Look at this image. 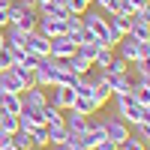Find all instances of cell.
Masks as SVG:
<instances>
[{"mask_svg": "<svg viewBox=\"0 0 150 150\" xmlns=\"http://www.w3.org/2000/svg\"><path fill=\"white\" fill-rule=\"evenodd\" d=\"M12 3H21V0H12Z\"/></svg>", "mask_w": 150, "mask_h": 150, "instance_id": "40", "label": "cell"}, {"mask_svg": "<svg viewBox=\"0 0 150 150\" xmlns=\"http://www.w3.org/2000/svg\"><path fill=\"white\" fill-rule=\"evenodd\" d=\"M135 15H138V18H144V21H150V0L141 6V12H135Z\"/></svg>", "mask_w": 150, "mask_h": 150, "instance_id": "33", "label": "cell"}, {"mask_svg": "<svg viewBox=\"0 0 150 150\" xmlns=\"http://www.w3.org/2000/svg\"><path fill=\"white\" fill-rule=\"evenodd\" d=\"M27 135H30V144H33V147L48 150V123H39V126H33Z\"/></svg>", "mask_w": 150, "mask_h": 150, "instance_id": "16", "label": "cell"}, {"mask_svg": "<svg viewBox=\"0 0 150 150\" xmlns=\"http://www.w3.org/2000/svg\"><path fill=\"white\" fill-rule=\"evenodd\" d=\"M48 150H75L69 141H63V144H51V147H48Z\"/></svg>", "mask_w": 150, "mask_h": 150, "instance_id": "34", "label": "cell"}, {"mask_svg": "<svg viewBox=\"0 0 150 150\" xmlns=\"http://www.w3.org/2000/svg\"><path fill=\"white\" fill-rule=\"evenodd\" d=\"M120 3H123V9H126L129 15H135V12H141V6L147 3V0H120Z\"/></svg>", "mask_w": 150, "mask_h": 150, "instance_id": "28", "label": "cell"}, {"mask_svg": "<svg viewBox=\"0 0 150 150\" xmlns=\"http://www.w3.org/2000/svg\"><path fill=\"white\" fill-rule=\"evenodd\" d=\"M81 24H84V30L87 33H93V39L99 42V45H108V48H114L111 45V36H108V24H105V15L99 9H87V12H81Z\"/></svg>", "mask_w": 150, "mask_h": 150, "instance_id": "3", "label": "cell"}, {"mask_svg": "<svg viewBox=\"0 0 150 150\" xmlns=\"http://www.w3.org/2000/svg\"><path fill=\"white\" fill-rule=\"evenodd\" d=\"M99 120H102V129H105V135H108V138L114 141V144H123V138H126V135L132 132V129L126 126V123H123V120L114 114V111H111V114H102Z\"/></svg>", "mask_w": 150, "mask_h": 150, "instance_id": "5", "label": "cell"}, {"mask_svg": "<svg viewBox=\"0 0 150 150\" xmlns=\"http://www.w3.org/2000/svg\"><path fill=\"white\" fill-rule=\"evenodd\" d=\"M36 21H39V12L33 6H24V3H12L9 6V24H15L21 30H36Z\"/></svg>", "mask_w": 150, "mask_h": 150, "instance_id": "4", "label": "cell"}, {"mask_svg": "<svg viewBox=\"0 0 150 150\" xmlns=\"http://www.w3.org/2000/svg\"><path fill=\"white\" fill-rule=\"evenodd\" d=\"M150 57V42H138V60Z\"/></svg>", "mask_w": 150, "mask_h": 150, "instance_id": "32", "label": "cell"}, {"mask_svg": "<svg viewBox=\"0 0 150 150\" xmlns=\"http://www.w3.org/2000/svg\"><path fill=\"white\" fill-rule=\"evenodd\" d=\"M147 150H150V144H147Z\"/></svg>", "mask_w": 150, "mask_h": 150, "instance_id": "41", "label": "cell"}, {"mask_svg": "<svg viewBox=\"0 0 150 150\" xmlns=\"http://www.w3.org/2000/svg\"><path fill=\"white\" fill-rule=\"evenodd\" d=\"M66 3H69V12H72V15H81V12H87V9L93 6V0H66Z\"/></svg>", "mask_w": 150, "mask_h": 150, "instance_id": "25", "label": "cell"}, {"mask_svg": "<svg viewBox=\"0 0 150 150\" xmlns=\"http://www.w3.org/2000/svg\"><path fill=\"white\" fill-rule=\"evenodd\" d=\"M72 111H78V114H84V117H93L96 111H99V105L93 102V96H75Z\"/></svg>", "mask_w": 150, "mask_h": 150, "instance_id": "14", "label": "cell"}, {"mask_svg": "<svg viewBox=\"0 0 150 150\" xmlns=\"http://www.w3.org/2000/svg\"><path fill=\"white\" fill-rule=\"evenodd\" d=\"M93 150H120V144H114V141H111V138H105V141H99Z\"/></svg>", "mask_w": 150, "mask_h": 150, "instance_id": "29", "label": "cell"}, {"mask_svg": "<svg viewBox=\"0 0 150 150\" xmlns=\"http://www.w3.org/2000/svg\"><path fill=\"white\" fill-rule=\"evenodd\" d=\"M66 66H69L75 75H87V72L93 69V63H90V60H84L81 54H72V57H66Z\"/></svg>", "mask_w": 150, "mask_h": 150, "instance_id": "18", "label": "cell"}, {"mask_svg": "<svg viewBox=\"0 0 150 150\" xmlns=\"http://www.w3.org/2000/svg\"><path fill=\"white\" fill-rule=\"evenodd\" d=\"M48 102L57 105L60 111H69L72 102H75V90L72 87H63V84H54V87H48Z\"/></svg>", "mask_w": 150, "mask_h": 150, "instance_id": "6", "label": "cell"}, {"mask_svg": "<svg viewBox=\"0 0 150 150\" xmlns=\"http://www.w3.org/2000/svg\"><path fill=\"white\" fill-rule=\"evenodd\" d=\"M12 66V60H9V54H6V48H0V72H6Z\"/></svg>", "mask_w": 150, "mask_h": 150, "instance_id": "30", "label": "cell"}, {"mask_svg": "<svg viewBox=\"0 0 150 150\" xmlns=\"http://www.w3.org/2000/svg\"><path fill=\"white\" fill-rule=\"evenodd\" d=\"M75 48H78V45H75L66 33H60V36H54V39H51V54H48V57L66 60V57H72V54H75Z\"/></svg>", "mask_w": 150, "mask_h": 150, "instance_id": "10", "label": "cell"}, {"mask_svg": "<svg viewBox=\"0 0 150 150\" xmlns=\"http://www.w3.org/2000/svg\"><path fill=\"white\" fill-rule=\"evenodd\" d=\"M39 3H48V0H36V6H39Z\"/></svg>", "mask_w": 150, "mask_h": 150, "instance_id": "39", "label": "cell"}, {"mask_svg": "<svg viewBox=\"0 0 150 150\" xmlns=\"http://www.w3.org/2000/svg\"><path fill=\"white\" fill-rule=\"evenodd\" d=\"M111 102H114V114L126 123V126L132 129L135 123H141L144 120V105L141 102H135V99L126 93V96H111Z\"/></svg>", "mask_w": 150, "mask_h": 150, "instance_id": "2", "label": "cell"}, {"mask_svg": "<svg viewBox=\"0 0 150 150\" xmlns=\"http://www.w3.org/2000/svg\"><path fill=\"white\" fill-rule=\"evenodd\" d=\"M12 6V0H0V9H9Z\"/></svg>", "mask_w": 150, "mask_h": 150, "instance_id": "38", "label": "cell"}, {"mask_svg": "<svg viewBox=\"0 0 150 150\" xmlns=\"http://www.w3.org/2000/svg\"><path fill=\"white\" fill-rule=\"evenodd\" d=\"M21 102L30 105V108H45V105H48V90H45V87L30 84L27 90H21Z\"/></svg>", "mask_w": 150, "mask_h": 150, "instance_id": "11", "label": "cell"}, {"mask_svg": "<svg viewBox=\"0 0 150 150\" xmlns=\"http://www.w3.org/2000/svg\"><path fill=\"white\" fill-rule=\"evenodd\" d=\"M42 117H45V123H48V126H60V123H63V111H60L57 105H51V102H48V105L42 108Z\"/></svg>", "mask_w": 150, "mask_h": 150, "instance_id": "19", "label": "cell"}, {"mask_svg": "<svg viewBox=\"0 0 150 150\" xmlns=\"http://www.w3.org/2000/svg\"><path fill=\"white\" fill-rule=\"evenodd\" d=\"M111 57H114V48L102 45V48H99V51H96V57H93V69H108Z\"/></svg>", "mask_w": 150, "mask_h": 150, "instance_id": "20", "label": "cell"}, {"mask_svg": "<svg viewBox=\"0 0 150 150\" xmlns=\"http://www.w3.org/2000/svg\"><path fill=\"white\" fill-rule=\"evenodd\" d=\"M132 135H138L144 144H150V123H135V126H132Z\"/></svg>", "mask_w": 150, "mask_h": 150, "instance_id": "27", "label": "cell"}, {"mask_svg": "<svg viewBox=\"0 0 150 150\" xmlns=\"http://www.w3.org/2000/svg\"><path fill=\"white\" fill-rule=\"evenodd\" d=\"M0 48H6V33H3V27H0Z\"/></svg>", "mask_w": 150, "mask_h": 150, "instance_id": "37", "label": "cell"}, {"mask_svg": "<svg viewBox=\"0 0 150 150\" xmlns=\"http://www.w3.org/2000/svg\"><path fill=\"white\" fill-rule=\"evenodd\" d=\"M141 123H150V102L144 105V120H141Z\"/></svg>", "mask_w": 150, "mask_h": 150, "instance_id": "36", "label": "cell"}, {"mask_svg": "<svg viewBox=\"0 0 150 150\" xmlns=\"http://www.w3.org/2000/svg\"><path fill=\"white\" fill-rule=\"evenodd\" d=\"M21 93H0V108L6 114H21Z\"/></svg>", "mask_w": 150, "mask_h": 150, "instance_id": "15", "label": "cell"}, {"mask_svg": "<svg viewBox=\"0 0 150 150\" xmlns=\"http://www.w3.org/2000/svg\"><path fill=\"white\" fill-rule=\"evenodd\" d=\"M120 150H147V144L138 138V135H126V138H123V144H120Z\"/></svg>", "mask_w": 150, "mask_h": 150, "instance_id": "24", "label": "cell"}, {"mask_svg": "<svg viewBox=\"0 0 150 150\" xmlns=\"http://www.w3.org/2000/svg\"><path fill=\"white\" fill-rule=\"evenodd\" d=\"M9 147H12V135L0 129V150H9Z\"/></svg>", "mask_w": 150, "mask_h": 150, "instance_id": "31", "label": "cell"}, {"mask_svg": "<svg viewBox=\"0 0 150 150\" xmlns=\"http://www.w3.org/2000/svg\"><path fill=\"white\" fill-rule=\"evenodd\" d=\"M0 129H3V132H18V114H6V111H3V114H0Z\"/></svg>", "mask_w": 150, "mask_h": 150, "instance_id": "22", "label": "cell"}, {"mask_svg": "<svg viewBox=\"0 0 150 150\" xmlns=\"http://www.w3.org/2000/svg\"><path fill=\"white\" fill-rule=\"evenodd\" d=\"M129 66L132 63H126V60H123V57H111V63H108V72H129Z\"/></svg>", "mask_w": 150, "mask_h": 150, "instance_id": "26", "label": "cell"}, {"mask_svg": "<svg viewBox=\"0 0 150 150\" xmlns=\"http://www.w3.org/2000/svg\"><path fill=\"white\" fill-rule=\"evenodd\" d=\"M126 36H132V39H138V42H150V21L132 15L129 18V27H126Z\"/></svg>", "mask_w": 150, "mask_h": 150, "instance_id": "13", "label": "cell"}, {"mask_svg": "<svg viewBox=\"0 0 150 150\" xmlns=\"http://www.w3.org/2000/svg\"><path fill=\"white\" fill-rule=\"evenodd\" d=\"M24 48H27L30 54H39V57H48L51 54V39H45L39 30H30L24 36Z\"/></svg>", "mask_w": 150, "mask_h": 150, "instance_id": "8", "label": "cell"}, {"mask_svg": "<svg viewBox=\"0 0 150 150\" xmlns=\"http://www.w3.org/2000/svg\"><path fill=\"white\" fill-rule=\"evenodd\" d=\"M66 141V126L60 123V126H48V147L51 144H63Z\"/></svg>", "mask_w": 150, "mask_h": 150, "instance_id": "21", "label": "cell"}, {"mask_svg": "<svg viewBox=\"0 0 150 150\" xmlns=\"http://www.w3.org/2000/svg\"><path fill=\"white\" fill-rule=\"evenodd\" d=\"M9 24V9H0V27H6Z\"/></svg>", "mask_w": 150, "mask_h": 150, "instance_id": "35", "label": "cell"}, {"mask_svg": "<svg viewBox=\"0 0 150 150\" xmlns=\"http://www.w3.org/2000/svg\"><path fill=\"white\" fill-rule=\"evenodd\" d=\"M63 126H66V135H84L90 129V117L78 114V111H63Z\"/></svg>", "mask_w": 150, "mask_h": 150, "instance_id": "7", "label": "cell"}, {"mask_svg": "<svg viewBox=\"0 0 150 150\" xmlns=\"http://www.w3.org/2000/svg\"><path fill=\"white\" fill-rule=\"evenodd\" d=\"M3 33H6V45H12V48H24V36H27V30L15 27V24H6Z\"/></svg>", "mask_w": 150, "mask_h": 150, "instance_id": "17", "label": "cell"}, {"mask_svg": "<svg viewBox=\"0 0 150 150\" xmlns=\"http://www.w3.org/2000/svg\"><path fill=\"white\" fill-rule=\"evenodd\" d=\"M33 84L36 87H54V66H51V57H42L39 66L33 69Z\"/></svg>", "mask_w": 150, "mask_h": 150, "instance_id": "9", "label": "cell"}, {"mask_svg": "<svg viewBox=\"0 0 150 150\" xmlns=\"http://www.w3.org/2000/svg\"><path fill=\"white\" fill-rule=\"evenodd\" d=\"M33 84V72L24 66H9L6 72H0V93H21Z\"/></svg>", "mask_w": 150, "mask_h": 150, "instance_id": "1", "label": "cell"}, {"mask_svg": "<svg viewBox=\"0 0 150 150\" xmlns=\"http://www.w3.org/2000/svg\"><path fill=\"white\" fill-rule=\"evenodd\" d=\"M114 54L123 57L126 63H138V39H132V36H123V39L114 45Z\"/></svg>", "mask_w": 150, "mask_h": 150, "instance_id": "12", "label": "cell"}, {"mask_svg": "<svg viewBox=\"0 0 150 150\" xmlns=\"http://www.w3.org/2000/svg\"><path fill=\"white\" fill-rule=\"evenodd\" d=\"M12 147H15V150H30V147H33V144H30V135L21 132V129L12 132Z\"/></svg>", "mask_w": 150, "mask_h": 150, "instance_id": "23", "label": "cell"}]
</instances>
